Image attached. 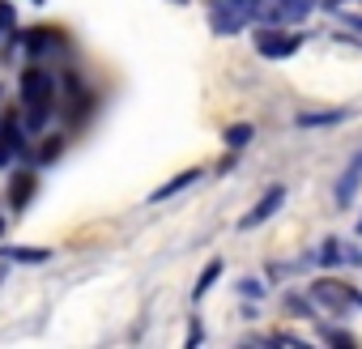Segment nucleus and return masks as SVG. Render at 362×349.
I'll list each match as a JSON object with an SVG mask.
<instances>
[{"instance_id": "obj_14", "label": "nucleus", "mask_w": 362, "mask_h": 349, "mask_svg": "<svg viewBox=\"0 0 362 349\" xmlns=\"http://www.w3.org/2000/svg\"><path fill=\"white\" fill-rule=\"evenodd\" d=\"M13 260H30V264H39V260H47L52 252H43V247H35V252H26V247H18V252H9Z\"/></svg>"}, {"instance_id": "obj_23", "label": "nucleus", "mask_w": 362, "mask_h": 349, "mask_svg": "<svg viewBox=\"0 0 362 349\" xmlns=\"http://www.w3.org/2000/svg\"><path fill=\"white\" fill-rule=\"evenodd\" d=\"M328 5H337V0H328Z\"/></svg>"}, {"instance_id": "obj_18", "label": "nucleus", "mask_w": 362, "mask_h": 349, "mask_svg": "<svg viewBox=\"0 0 362 349\" xmlns=\"http://www.w3.org/2000/svg\"><path fill=\"white\" fill-rule=\"evenodd\" d=\"M320 260H324V264H337V260H341V256H337V243H324V252H320Z\"/></svg>"}, {"instance_id": "obj_16", "label": "nucleus", "mask_w": 362, "mask_h": 349, "mask_svg": "<svg viewBox=\"0 0 362 349\" xmlns=\"http://www.w3.org/2000/svg\"><path fill=\"white\" fill-rule=\"evenodd\" d=\"M56 153H60V136H56V141H47V145H43V153H39V162H52V158H56Z\"/></svg>"}, {"instance_id": "obj_19", "label": "nucleus", "mask_w": 362, "mask_h": 349, "mask_svg": "<svg viewBox=\"0 0 362 349\" xmlns=\"http://www.w3.org/2000/svg\"><path fill=\"white\" fill-rule=\"evenodd\" d=\"M239 294H247V298H256V294H264V285H260V281H243V285H239Z\"/></svg>"}, {"instance_id": "obj_12", "label": "nucleus", "mask_w": 362, "mask_h": 349, "mask_svg": "<svg viewBox=\"0 0 362 349\" xmlns=\"http://www.w3.org/2000/svg\"><path fill=\"white\" fill-rule=\"evenodd\" d=\"M47 111H52L47 102H30V107H26V128H30V132L43 128V124H47Z\"/></svg>"}, {"instance_id": "obj_21", "label": "nucleus", "mask_w": 362, "mask_h": 349, "mask_svg": "<svg viewBox=\"0 0 362 349\" xmlns=\"http://www.w3.org/2000/svg\"><path fill=\"white\" fill-rule=\"evenodd\" d=\"M9 153H13V149H9L5 141H0V166H5V162H9Z\"/></svg>"}, {"instance_id": "obj_7", "label": "nucleus", "mask_w": 362, "mask_h": 349, "mask_svg": "<svg viewBox=\"0 0 362 349\" xmlns=\"http://www.w3.org/2000/svg\"><path fill=\"white\" fill-rule=\"evenodd\" d=\"M30 196H35V174H30V170L13 174V188H9V205H13V209H22V205H26Z\"/></svg>"}, {"instance_id": "obj_22", "label": "nucleus", "mask_w": 362, "mask_h": 349, "mask_svg": "<svg viewBox=\"0 0 362 349\" xmlns=\"http://www.w3.org/2000/svg\"><path fill=\"white\" fill-rule=\"evenodd\" d=\"M0 230H5V222H0Z\"/></svg>"}, {"instance_id": "obj_24", "label": "nucleus", "mask_w": 362, "mask_h": 349, "mask_svg": "<svg viewBox=\"0 0 362 349\" xmlns=\"http://www.w3.org/2000/svg\"><path fill=\"white\" fill-rule=\"evenodd\" d=\"M358 235H362V226H358Z\"/></svg>"}, {"instance_id": "obj_2", "label": "nucleus", "mask_w": 362, "mask_h": 349, "mask_svg": "<svg viewBox=\"0 0 362 349\" xmlns=\"http://www.w3.org/2000/svg\"><path fill=\"white\" fill-rule=\"evenodd\" d=\"M298 47H303V39H298V35H286V30H260V35H256V52L269 56V60H286V56H294Z\"/></svg>"}, {"instance_id": "obj_8", "label": "nucleus", "mask_w": 362, "mask_h": 349, "mask_svg": "<svg viewBox=\"0 0 362 349\" xmlns=\"http://www.w3.org/2000/svg\"><path fill=\"white\" fill-rule=\"evenodd\" d=\"M197 179H201V170L192 166V170H184V174H175V179H170L166 188H158V192H153L149 201L158 205V201H166V196H175V192H184V188H188V184H197Z\"/></svg>"}, {"instance_id": "obj_10", "label": "nucleus", "mask_w": 362, "mask_h": 349, "mask_svg": "<svg viewBox=\"0 0 362 349\" xmlns=\"http://www.w3.org/2000/svg\"><path fill=\"white\" fill-rule=\"evenodd\" d=\"M218 273H222V260H209V264H205V273H201V281H197V290H192V298H205V294L214 290Z\"/></svg>"}, {"instance_id": "obj_4", "label": "nucleus", "mask_w": 362, "mask_h": 349, "mask_svg": "<svg viewBox=\"0 0 362 349\" xmlns=\"http://www.w3.org/2000/svg\"><path fill=\"white\" fill-rule=\"evenodd\" d=\"M56 94V77L52 73H43V69H26L22 73V102L30 107V102H47Z\"/></svg>"}, {"instance_id": "obj_15", "label": "nucleus", "mask_w": 362, "mask_h": 349, "mask_svg": "<svg viewBox=\"0 0 362 349\" xmlns=\"http://www.w3.org/2000/svg\"><path fill=\"white\" fill-rule=\"evenodd\" d=\"M320 336H324V341H332V345H354V336H349V332H341V328H320Z\"/></svg>"}, {"instance_id": "obj_13", "label": "nucleus", "mask_w": 362, "mask_h": 349, "mask_svg": "<svg viewBox=\"0 0 362 349\" xmlns=\"http://www.w3.org/2000/svg\"><path fill=\"white\" fill-rule=\"evenodd\" d=\"M252 141V124H235V128H226V145L230 149H243Z\"/></svg>"}, {"instance_id": "obj_11", "label": "nucleus", "mask_w": 362, "mask_h": 349, "mask_svg": "<svg viewBox=\"0 0 362 349\" xmlns=\"http://www.w3.org/2000/svg\"><path fill=\"white\" fill-rule=\"evenodd\" d=\"M345 119V111H315V115H298V128H320V124H337Z\"/></svg>"}, {"instance_id": "obj_17", "label": "nucleus", "mask_w": 362, "mask_h": 349, "mask_svg": "<svg viewBox=\"0 0 362 349\" xmlns=\"http://www.w3.org/2000/svg\"><path fill=\"white\" fill-rule=\"evenodd\" d=\"M286 307H290V311H298V315H311V307H307L303 298H294V294H286Z\"/></svg>"}, {"instance_id": "obj_1", "label": "nucleus", "mask_w": 362, "mask_h": 349, "mask_svg": "<svg viewBox=\"0 0 362 349\" xmlns=\"http://www.w3.org/2000/svg\"><path fill=\"white\" fill-rule=\"evenodd\" d=\"M311 298L320 302V307H328L332 315H345L349 307H358V290H345V285H337V281H315L311 285Z\"/></svg>"}, {"instance_id": "obj_6", "label": "nucleus", "mask_w": 362, "mask_h": 349, "mask_svg": "<svg viewBox=\"0 0 362 349\" xmlns=\"http://www.w3.org/2000/svg\"><path fill=\"white\" fill-rule=\"evenodd\" d=\"M358 179H362V149L349 158V166L341 170V184H337V205H349L354 192H358Z\"/></svg>"}, {"instance_id": "obj_20", "label": "nucleus", "mask_w": 362, "mask_h": 349, "mask_svg": "<svg viewBox=\"0 0 362 349\" xmlns=\"http://www.w3.org/2000/svg\"><path fill=\"white\" fill-rule=\"evenodd\" d=\"M13 26V5H0V30Z\"/></svg>"}, {"instance_id": "obj_3", "label": "nucleus", "mask_w": 362, "mask_h": 349, "mask_svg": "<svg viewBox=\"0 0 362 349\" xmlns=\"http://www.w3.org/2000/svg\"><path fill=\"white\" fill-rule=\"evenodd\" d=\"M243 5H239V0H214V5H209V26L218 30V35H235L239 26H243Z\"/></svg>"}, {"instance_id": "obj_5", "label": "nucleus", "mask_w": 362, "mask_h": 349, "mask_svg": "<svg viewBox=\"0 0 362 349\" xmlns=\"http://www.w3.org/2000/svg\"><path fill=\"white\" fill-rule=\"evenodd\" d=\"M281 205H286V188H269V192H264V201H260V205H256V209H252V213H247V218L239 222V226H243V230H252V226L269 222V218H273V213H277Z\"/></svg>"}, {"instance_id": "obj_9", "label": "nucleus", "mask_w": 362, "mask_h": 349, "mask_svg": "<svg viewBox=\"0 0 362 349\" xmlns=\"http://www.w3.org/2000/svg\"><path fill=\"white\" fill-rule=\"evenodd\" d=\"M60 43V35L56 30H26V52H47V47H56Z\"/></svg>"}]
</instances>
